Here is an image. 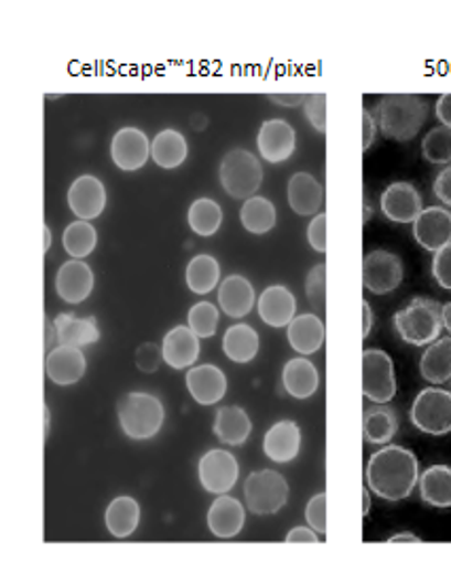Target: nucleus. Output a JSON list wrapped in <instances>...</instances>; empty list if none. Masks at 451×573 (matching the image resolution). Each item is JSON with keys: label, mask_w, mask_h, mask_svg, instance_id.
Returning <instances> with one entry per match:
<instances>
[{"label": "nucleus", "mask_w": 451, "mask_h": 573, "mask_svg": "<svg viewBox=\"0 0 451 573\" xmlns=\"http://www.w3.org/2000/svg\"><path fill=\"white\" fill-rule=\"evenodd\" d=\"M422 156L430 165H451V128H432L422 140Z\"/></svg>", "instance_id": "nucleus-39"}, {"label": "nucleus", "mask_w": 451, "mask_h": 573, "mask_svg": "<svg viewBox=\"0 0 451 573\" xmlns=\"http://www.w3.org/2000/svg\"><path fill=\"white\" fill-rule=\"evenodd\" d=\"M402 262L390 251H372L363 259V285L375 296L395 291L402 283Z\"/></svg>", "instance_id": "nucleus-10"}, {"label": "nucleus", "mask_w": 451, "mask_h": 573, "mask_svg": "<svg viewBox=\"0 0 451 573\" xmlns=\"http://www.w3.org/2000/svg\"><path fill=\"white\" fill-rule=\"evenodd\" d=\"M257 310L261 321L271 328H289L297 315V300L284 285H271L259 296Z\"/></svg>", "instance_id": "nucleus-19"}, {"label": "nucleus", "mask_w": 451, "mask_h": 573, "mask_svg": "<svg viewBox=\"0 0 451 573\" xmlns=\"http://www.w3.org/2000/svg\"><path fill=\"white\" fill-rule=\"evenodd\" d=\"M110 158L119 170H140L151 158V140L138 128H121L110 142Z\"/></svg>", "instance_id": "nucleus-11"}, {"label": "nucleus", "mask_w": 451, "mask_h": 573, "mask_svg": "<svg viewBox=\"0 0 451 573\" xmlns=\"http://www.w3.org/2000/svg\"><path fill=\"white\" fill-rule=\"evenodd\" d=\"M244 522H246V512L236 497L218 495L214 499L208 510V529L213 531V535L223 540L236 538L244 529Z\"/></svg>", "instance_id": "nucleus-24"}, {"label": "nucleus", "mask_w": 451, "mask_h": 573, "mask_svg": "<svg viewBox=\"0 0 451 573\" xmlns=\"http://www.w3.org/2000/svg\"><path fill=\"white\" fill-rule=\"evenodd\" d=\"M136 365L140 372L144 374H153L160 370L161 361H163V351L155 342H142L138 349H136Z\"/></svg>", "instance_id": "nucleus-42"}, {"label": "nucleus", "mask_w": 451, "mask_h": 573, "mask_svg": "<svg viewBox=\"0 0 451 573\" xmlns=\"http://www.w3.org/2000/svg\"><path fill=\"white\" fill-rule=\"evenodd\" d=\"M186 326L200 338H213L218 328V308L211 301H197L186 315Z\"/></svg>", "instance_id": "nucleus-40"}, {"label": "nucleus", "mask_w": 451, "mask_h": 573, "mask_svg": "<svg viewBox=\"0 0 451 573\" xmlns=\"http://www.w3.org/2000/svg\"><path fill=\"white\" fill-rule=\"evenodd\" d=\"M62 245L73 259H85L98 245V232L89 221H73L62 236Z\"/></svg>", "instance_id": "nucleus-38"}, {"label": "nucleus", "mask_w": 451, "mask_h": 573, "mask_svg": "<svg viewBox=\"0 0 451 573\" xmlns=\"http://www.w3.org/2000/svg\"><path fill=\"white\" fill-rule=\"evenodd\" d=\"M432 191H434V195H437L443 204L451 206V165L448 166V168H443V170L437 174Z\"/></svg>", "instance_id": "nucleus-47"}, {"label": "nucleus", "mask_w": 451, "mask_h": 573, "mask_svg": "<svg viewBox=\"0 0 451 573\" xmlns=\"http://www.w3.org/2000/svg\"><path fill=\"white\" fill-rule=\"evenodd\" d=\"M305 117L319 130L320 135L326 132V96L324 94H308V100L303 105Z\"/></svg>", "instance_id": "nucleus-44"}, {"label": "nucleus", "mask_w": 451, "mask_h": 573, "mask_svg": "<svg viewBox=\"0 0 451 573\" xmlns=\"http://www.w3.org/2000/svg\"><path fill=\"white\" fill-rule=\"evenodd\" d=\"M287 542L291 544H316L319 542V533L312 527H294L292 531L287 533Z\"/></svg>", "instance_id": "nucleus-48"}, {"label": "nucleus", "mask_w": 451, "mask_h": 573, "mask_svg": "<svg viewBox=\"0 0 451 573\" xmlns=\"http://www.w3.org/2000/svg\"><path fill=\"white\" fill-rule=\"evenodd\" d=\"M305 296L314 308H324L326 300V266L319 264L305 276Z\"/></svg>", "instance_id": "nucleus-41"}, {"label": "nucleus", "mask_w": 451, "mask_h": 573, "mask_svg": "<svg viewBox=\"0 0 451 573\" xmlns=\"http://www.w3.org/2000/svg\"><path fill=\"white\" fill-rule=\"evenodd\" d=\"M372 512V497H369V491H367V487L363 489V517H367Z\"/></svg>", "instance_id": "nucleus-54"}, {"label": "nucleus", "mask_w": 451, "mask_h": 573, "mask_svg": "<svg viewBox=\"0 0 451 573\" xmlns=\"http://www.w3.org/2000/svg\"><path fill=\"white\" fill-rule=\"evenodd\" d=\"M369 219H372V204H369V200H367V198H365V219H363V221H365V223H367V221H369Z\"/></svg>", "instance_id": "nucleus-57"}, {"label": "nucleus", "mask_w": 451, "mask_h": 573, "mask_svg": "<svg viewBox=\"0 0 451 573\" xmlns=\"http://www.w3.org/2000/svg\"><path fill=\"white\" fill-rule=\"evenodd\" d=\"M432 276H434V280H437L443 289L451 291V243L434 253V259H432Z\"/></svg>", "instance_id": "nucleus-45"}, {"label": "nucleus", "mask_w": 451, "mask_h": 573, "mask_svg": "<svg viewBox=\"0 0 451 573\" xmlns=\"http://www.w3.org/2000/svg\"><path fill=\"white\" fill-rule=\"evenodd\" d=\"M57 329V342L64 347H87L100 340V329L94 317L79 319L73 315H57L54 321Z\"/></svg>", "instance_id": "nucleus-28"}, {"label": "nucleus", "mask_w": 451, "mask_h": 573, "mask_svg": "<svg viewBox=\"0 0 451 573\" xmlns=\"http://www.w3.org/2000/svg\"><path fill=\"white\" fill-rule=\"evenodd\" d=\"M221 310L232 319H244L255 308V287L246 276L232 274L218 287Z\"/></svg>", "instance_id": "nucleus-23"}, {"label": "nucleus", "mask_w": 451, "mask_h": 573, "mask_svg": "<svg viewBox=\"0 0 451 573\" xmlns=\"http://www.w3.org/2000/svg\"><path fill=\"white\" fill-rule=\"evenodd\" d=\"M223 353L236 363H248L259 353V333L246 323H238L225 331Z\"/></svg>", "instance_id": "nucleus-35"}, {"label": "nucleus", "mask_w": 451, "mask_h": 573, "mask_svg": "<svg viewBox=\"0 0 451 573\" xmlns=\"http://www.w3.org/2000/svg\"><path fill=\"white\" fill-rule=\"evenodd\" d=\"M218 278H221V264L214 255L200 253L186 264V287L197 296L211 294L214 287H218Z\"/></svg>", "instance_id": "nucleus-32"}, {"label": "nucleus", "mask_w": 451, "mask_h": 573, "mask_svg": "<svg viewBox=\"0 0 451 573\" xmlns=\"http://www.w3.org/2000/svg\"><path fill=\"white\" fill-rule=\"evenodd\" d=\"M239 219H241V225H244L250 234L261 236V234L271 232L273 225H276V206H273V202H269L267 198L253 195V198H248V200L241 204Z\"/></svg>", "instance_id": "nucleus-36"}, {"label": "nucleus", "mask_w": 451, "mask_h": 573, "mask_svg": "<svg viewBox=\"0 0 451 573\" xmlns=\"http://www.w3.org/2000/svg\"><path fill=\"white\" fill-rule=\"evenodd\" d=\"M66 200H68V209L77 217L89 221V219L100 217L103 211L107 209V188L98 177L83 174L71 185Z\"/></svg>", "instance_id": "nucleus-12"}, {"label": "nucleus", "mask_w": 451, "mask_h": 573, "mask_svg": "<svg viewBox=\"0 0 451 573\" xmlns=\"http://www.w3.org/2000/svg\"><path fill=\"white\" fill-rule=\"evenodd\" d=\"M398 416L395 410L384 404H375L365 410L363 436L369 444H388L397 436Z\"/></svg>", "instance_id": "nucleus-34"}, {"label": "nucleus", "mask_w": 451, "mask_h": 573, "mask_svg": "<svg viewBox=\"0 0 451 573\" xmlns=\"http://www.w3.org/2000/svg\"><path fill=\"white\" fill-rule=\"evenodd\" d=\"M253 432L250 416L239 406H223L214 416V436L229 446H241Z\"/></svg>", "instance_id": "nucleus-27"}, {"label": "nucleus", "mask_w": 451, "mask_h": 573, "mask_svg": "<svg viewBox=\"0 0 451 573\" xmlns=\"http://www.w3.org/2000/svg\"><path fill=\"white\" fill-rule=\"evenodd\" d=\"M271 103L280 105V107H299V105H305L308 96L305 94H269L267 96Z\"/></svg>", "instance_id": "nucleus-50"}, {"label": "nucleus", "mask_w": 451, "mask_h": 573, "mask_svg": "<svg viewBox=\"0 0 451 573\" xmlns=\"http://www.w3.org/2000/svg\"><path fill=\"white\" fill-rule=\"evenodd\" d=\"M305 520H308V524H310L316 533L326 535V492H319V495H314V497L308 501Z\"/></svg>", "instance_id": "nucleus-43"}, {"label": "nucleus", "mask_w": 451, "mask_h": 573, "mask_svg": "<svg viewBox=\"0 0 451 573\" xmlns=\"http://www.w3.org/2000/svg\"><path fill=\"white\" fill-rule=\"evenodd\" d=\"M382 213L395 223H414L425 211L422 195L411 183L397 181L382 193Z\"/></svg>", "instance_id": "nucleus-14"}, {"label": "nucleus", "mask_w": 451, "mask_h": 573, "mask_svg": "<svg viewBox=\"0 0 451 573\" xmlns=\"http://www.w3.org/2000/svg\"><path fill=\"white\" fill-rule=\"evenodd\" d=\"M257 147L261 158L269 165H280L289 160L297 147V135L291 124L284 119H267L257 135Z\"/></svg>", "instance_id": "nucleus-13"}, {"label": "nucleus", "mask_w": 451, "mask_h": 573, "mask_svg": "<svg viewBox=\"0 0 451 573\" xmlns=\"http://www.w3.org/2000/svg\"><path fill=\"white\" fill-rule=\"evenodd\" d=\"M363 395L373 404H388L397 395L395 363L379 349L363 353Z\"/></svg>", "instance_id": "nucleus-8"}, {"label": "nucleus", "mask_w": 451, "mask_h": 573, "mask_svg": "<svg viewBox=\"0 0 451 573\" xmlns=\"http://www.w3.org/2000/svg\"><path fill=\"white\" fill-rule=\"evenodd\" d=\"M414 238L426 251H441L451 243V213L443 206H430L414 221Z\"/></svg>", "instance_id": "nucleus-15"}, {"label": "nucleus", "mask_w": 451, "mask_h": 573, "mask_svg": "<svg viewBox=\"0 0 451 573\" xmlns=\"http://www.w3.org/2000/svg\"><path fill=\"white\" fill-rule=\"evenodd\" d=\"M420 374L430 384L451 381V336L434 340L420 359Z\"/></svg>", "instance_id": "nucleus-31"}, {"label": "nucleus", "mask_w": 451, "mask_h": 573, "mask_svg": "<svg viewBox=\"0 0 451 573\" xmlns=\"http://www.w3.org/2000/svg\"><path fill=\"white\" fill-rule=\"evenodd\" d=\"M443 323H445V329L450 331L451 336V301L443 306Z\"/></svg>", "instance_id": "nucleus-55"}, {"label": "nucleus", "mask_w": 451, "mask_h": 573, "mask_svg": "<svg viewBox=\"0 0 451 573\" xmlns=\"http://www.w3.org/2000/svg\"><path fill=\"white\" fill-rule=\"evenodd\" d=\"M373 328V310L372 304L363 300V338H367L372 333Z\"/></svg>", "instance_id": "nucleus-52"}, {"label": "nucleus", "mask_w": 451, "mask_h": 573, "mask_svg": "<svg viewBox=\"0 0 451 573\" xmlns=\"http://www.w3.org/2000/svg\"><path fill=\"white\" fill-rule=\"evenodd\" d=\"M434 110H437L439 121H441L445 128H451V94H441L439 100H437Z\"/></svg>", "instance_id": "nucleus-51"}, {"label": "nucleus", "mask_w": 451, "mask_h": 573, "mask_svg": "<svg viewBox=\"0 0 451 573\" xmlns=\"http://www.w3.org/2000/svg\"><path fill=\"white\" fill-rule=\"evenodd\" d=\"M218 179L223 190L236 200H248L257 195L264 183V168L255 153L246 149H232L218 166Z\"/></svg>", "instance_id": "nucleus-5"}, {"label": "nucleus", "mask_w": 451, "mask_h": 573, "mask_svg": "<svg viewBox=\"0 0 451 573\" xmlns=\"http://www.w3.org/2000/svg\"><path fill=\"white\" fill-rule=\"evenodd\" d=\"M411 423L428 436H445L451 432V393L445 389H425L411 406Z\"/></svg>", "instance_id": "nucleus-7"}, {"label": "nucleus", "mask_w": 451, "mask_h": 573, "mask_svg": "<svg viewBox=\"0 0 451 573\" xmlns=\"http://www.w3.org/2000/svg\"><path fill=\"white\" fill-rule=\"evenodd\" d=\"M117 418L124 434L130 439H151L160 434L165 421V410L160 397L133 391L119 400Z\"/></svg>", "instance_id": "nucleus-4"}, {"label": "nucleus", "mask_w": 451, "mask_h": 573, "mask_svg": "<svg viewBox=\"0 0 451 573\" xmlns=\"http://www.w3.org/2000/svg\"><path fill=\"white\" fill-rule=\"evenodd\" d=\"M85 372H87V359L77 347L60 344L57 349H52L47 353L45 374L54 384L60 386L77 384L85 376Z\"/></svg>", "instance_id": "nucleus-18"}, {"label": "nucleus", "mask_w": 451, "mask_h": 573, "mask_svg": "<svg viewBox=\"0 0 451 573\" xmlns=\"http://www.w3.org/2000/svg\"><path fill=\"white\" fill-rule=\"evenodd\" d=\"M287 198L292 211L301 217L316 215L324 204V190L310 172H294L287 185Z\"/></svg>", "instance_id": "nucleus-22"}, {"label": "nucleus", "mask_w": 451, "mask_h": 573, "mask_svg": "<svg viewBox=\"0 0 451 573\" xmlns=\"http://www.w3.org/2000/svg\"><path fill=\"white\" fill-rule=\"evenodd\" d=\"M185 384L191 397L202 406L218 404L227 393V376L213 363L191 368L186 372Z\"/></svg>", "instance_id": "nucleus-16"}, {"label": "nucleus", "mask_w": 451, "mask_h": 573, "mask_svg": "<svg viewBox=\"0 0 451 573\" xmlns=\"http://www.w3.org/2000/svg\"><path fill=\"white\" fill-rule=\"evenodd\" d=\"M105 522H107L110 535H115L119 540L121 538H130L133 531H136L138 522H140V506H138V501L130 495L112 499L108 503Z\"/></svg>", "instance_id": "nucleus-30"}, {"label": "nucleus", "mask_w": 451, "mask_h": 573, "mask_svg": "<svg viewBox=\"0 0 451 573\" xmlns=\"http://www.w3.org/2000/svg\"><path fill=\"white\" fill-rule=\"evenodd\" d=\"M308 243L319 253L326 251V215L324 213H320V215L310 221V225H308Z\"/></svg>", "instance_id": "nucleus-46"}, {"label": "nucleus", "mask_w": 451, "mask_h": 573, "mask_svg": "<svg viewBox=\"0 0 451 573\" xmlns=\"http://www.w3.org/2000/svg\"><path fill=\"white\" fill-rule=\"evenodd\" d=\"M55 291L66 304H80L94 291V273L83 259L66 262L55 276Z\"/></svg>", "instance_id": "nucleus-17"}, {"label": "nucleus", "mask_w": 451, "mask_h": 573, "mask_svg": "<svg viewBox=\"0 0 451 573\" xmlns=\"http://www.w3.org/2000/svg\"><path fill=\"white\" fill-rule=\"evenodd\" d=\"M43 232H45V253L50 251V246H52V230H50V225H43Z\"/></svg>", "instance_id": "nucleus-56"}, {"label": "nucleus", "mask_w": 451, "mask_h": 573, "mask_svg": "<svg viewBox=\"0 0 451 573\" xmlns=\"http://www.w3.org/2000/svg\"><path fill=\"white\" fill-rule=\"evenodd\" d=\"M163 361L174 370L191 368L200 357V336L189 326L170 329L161 344Z\"/></svg>", "instance_id": "nucleus-20"}, {"label": "nucleus", "mask_w": 451, "mask_h": 573, "mask_svg": "<svg viewBox=\"0 0 451 573\" xmlns=\"http://www.w3.org/2000/svg\"><path fill=\"white\" fill-rule=\"evenodd\" d=\"M324 336H326V329H324L322 319L312 312L294 317L287 329L289 344H291L292 351L299 356H314L322 349Z\"/></svg>", "instance_id": "nucleus-25"}, {"label": "nucleus", "mask_w": 451, "mask_h": 573, "mask_svg": "<svg viewBox=\"0 0 451 573\" xmlns=\"http://www.w3.org/2000/svg\"><path fill=\"white\" fill-rule=\"evenodd\" d=\"M289 482L280 471L259 469L253 471L244 482L246 506L253 514L269 517L280 512L289 503Z\"/></svg>", "instance_id": "nucleus-6"}, {"label": "nucleus", "mask_w": 451, "mask_h": 573, "mask_svg": "<svg viewBox=\"0 0 451 573\" xmlns=\"http://www.w3.org/2000/svg\"><path fill=\"white\" fill-rule=\"evenodd\" d=\"M282 384L294 400H308L319 391V370L310 359L294 357L282 370Z\"/></svg>", "instance_id": "nucleus-26"}, {"label": "nucleus", "mask_w": 451, "mask_h": 573, "mask_svg": "<svg viewBox=\"0 0 451 573\" xmlns=\"http://www.w3.org/2000/svg\"><path fill=\"white\" fill-rule=\"evenodd\" d=\"M365 480L369 491L386 501L407 499L420 482L418 457L402 446H384L372 455Z\"/></svg>", "instance_id": "nucleus-1"}, {"label": "nucleus", "mask_w": 451, "mask_h": 573, "mask_svg": "<svg viewBox=\"0 0 451 573\" xmlns=\"http://www.w3.org/2000/svg\"><path fill=\"white\" fill-rule=\"evenodd\" d=\"M395 328L398 336L414 347L432 344L445 328L443 306L430 298H414L395 315Z\"/></svg>", "instance_id": "nucleus-3"}, {"label": "nucleus", "mask_w": 451, "mask_h": 573, "mask_svg": "<svg viewBox=\"0 0 451 573\" xmlns=\"http://www.w3.org/2000/svg\"><path fill=\"white\" fill-rule=\"evenodd\" d=\"M186 156H189V145L185 135H181L179 130H161L151 142L153 162L165 170L179 168L185 162Z\"/></svg>", "instance_id": "nucleus-33"}, {"label": "nucleus", "mask_w": 451, "mask_h": 573, "mask_svg": "<svg viewBox=\"0 0 451 573\" xmlns=\"http://www.w3.org/2000/svg\"><path fill=\"white\" fill-rule=\"evenodd\" d=\"M428 105L416 94H386L375 107V121L382 135L393 140H411L425 126Z\"/></svg>", "instance_id": "nucleus-2"}, {"label": "nucleus", "mask_w": 451, "mask_h": 573, "mask_svg": "<svg viewBox=\"0 0 451 573\" xmlns=\"http://www.w3.org/2000/svg\"><path fill=\"white\" fill-rule=\"evenodd\" d=\"M375 135H377V121H375L372 110L363 109V151L372 149Z\"/></svg>", "instance_id": "nucleus-49"}, {"label": "nucleus", "mask_w": 451, "mask_h": 573, "mask_svg": "<svg viewBox=\"0 0 451 573\" xmlns=\"http://www.w3.org/2000/svg\"><path fill=\"white\" fill-rule=\"evenodd\" d=\"M420 497L432 508H451V467L430 465L420 474Z\"/></svg>", "instance_id": "nucleus-29"}, {"label": "nucleus", "mask_w": 451, "mask_h": 573, "mask_svg": "<svg viewBox=\"0 0 451 573\" xmlns=\"http://www.w3.org/2000/svg\"><path fill=\"white\" fill-rule=\"evenodd\" d=\"M301 450V429L294 421H278L267 429L264 453L276 464H291Z\"/></svg>", "instance_id": "nucleus-21"}, {"label": "nucleus", "mask_w": 451, "mask_h": 573, "mask_svg": "<svg viewBox=\"0 0 451 573\" xmlns=\"http://www.w3.org/2000/svg\"><path fill=\"white\" fill-rule=\"evenodd\" d=\"M186 221H189V227L197 234V236H204V238H211L221 223H223V211L218 206V202H214L211 198H200L195 200L191 206H189V213H186Z\"/></svg>", "instance_id": "nucleus-37"}, {"label": "nucleus", "mask_w": 451, "mask_h": 573, "mask_svg": "<svg viewBox=\"0 0 451 573\" xmlns=\"http://www.w3.org/2000/svg\"><path fill=\"white\" fill-rule=\"evenodd\" d=\"M400 542H414V544H420L422 538L414 535V533H397L393 538H388V544H400Z\"/></svg>", "instance_id": "nucleus-53"}, {"label": "nucleus", "mask_w": 451, "mask_h": 573, "mask_svg": "<svg viewBox=\"0 0 451 573\" xmlns=\"http://www.w3.org/2000/svg\"><path fill=\"white\" fill-rule=\"evenodd\" d=\"M197 476H200L204 491L213 492V495H227L238 485V459L229 450H221V448L208 450L200 459Z\"/></svg>", "instance_id": "nucleus-9"}]
</instances>
